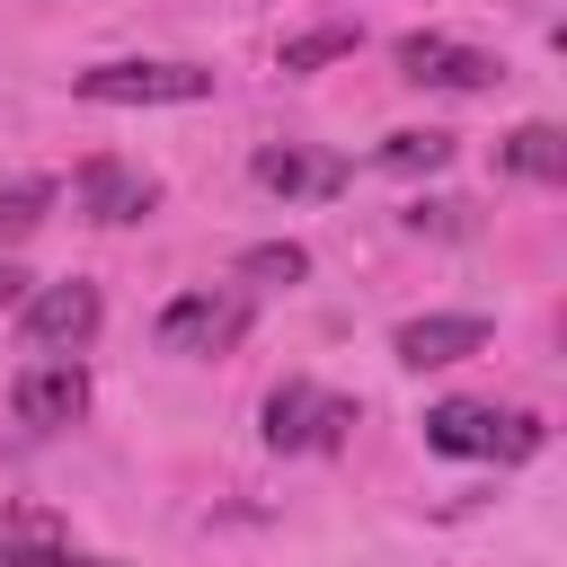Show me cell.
I'll use <instances>...</instances> for the list:
<instances>
[{
  "label": "cell",
  "instance_id": "obj_1",
  "mask_svg": "<svg viewBox=\"0 0 567 567\" xmlns=\"http://www.w3.org/2000/svg\"><path fill=\"white\" fill-rule=\"evenodd\" d=\"M425 443L452 461H532L540 452V416L523 408H478V399H443L425 408Z\"/></svg>",
  "mask_w": 567,
  "mask_h": 567
},
{
  "label": "cell",
  "instance_id": "obj_8",
  "mask_svg": "<svg viewBox=\"0 0 567 567\" xmlns=\"http://www.w3.org/2000/svg\"><path fill=\"white\" fill-rule=\"evenodd\" d=\"M0 567H115V558L80 549L62 514H44V505H18V496H0Z\"/></svg>",
  "mask_w": 567,
  "mask_h": 567
},
{
  "label": "cell",
  "instance_id": "obj_9",
  "mask_svg": "<svg viewBox=\"0 0 567 567\" xmlns=\"http://www.w3.org/2000/svg\"><path fill=\"white\" fill-rule=\"evenodd\" d=\"M71 195H80V213L89 221H106V230H124V221H142L151 204H159V177L151 168H133V159H80V177H71Z\"/></svg>",
  "mask_w": 567,
  "mask_h": 567
},
{
  "label": "cell",
  "instance_id": "obj_11",
  "mask_svg": "<svg viewBox=\"0 0 567 567\" xmlns=\"http://www.w3.org/2000/svg\"><path fill=\"white\" fill-rule=\"evenodd\" d=\"M487 346V319H470V310H434V319H408L399 337H390V354L408 363V372H443V363H461V354H478Z\"/></svg>",
  "mask_w": 567,
  "mask_h": 567
},
{
  "label": "cell",
  "instance_id": "obj_2",
  "mask_svg": "<svg viewBox=\"0 0 567 567\" xmlns=\"http://www.w3.org/2000/svg\"><path fill=\"white\" fill-rule=\"evenodd\" d=\"M71 89L89 106H195L213 97V71L204 62H89Z\"/></svg>",
  "mask_w": 567,
  "mask_h": 567
},
{
  "label": "cell",
  "instance_id": "obj_6",
  "mask_svg": "<svg viewBox=\"0 0 567 567\" xmlns=\"http://www.w3.org/2000/svg\"><path fill=\"white\" fill-rule=\"evenodd\" d=\"M399 80H408V89L478 97V89H496V80H505V62H496V53H478V44H461V35H399Z\"/></svg>",
  "mask_w": 567,
  "mask_h": 567
},
{
  "label": "cell",
  "instance_id": "obj_10",
  "mask_svg": "<svg viewBox=\"0 0 567 567\" xmlns=\"http://www.w3.org/2000/svg\"><path fill=\"white\" fill-rule=\"evenodd\" d=\"M257 186L284 195V204H319V195L346 186V159L337 151H310V142H266L257 151Z\"/></svg>",
  "mask_w": 567,
  "mask_h": 567
},
{
  "label": "cell",
  "instance_id": "obj_13",
  "mask_svg": "<svg viewBox=\"0 0 567 567\" xmlns=\"http://www.w3.org/2000/svg\"><path fill=\"white\" fill-rule=\"evenodd\" d=\"M372 159H381L390 177H434V168L452 159V133H434V124H425V133H390Z\"/></svg>",
  "mask_w": 567,
  "mask_h": 567
},
{
  "label": "cell",
  "instance_id": "obj_12",
  "mask_svg": "<svg viewBox=\"0 0 567 567\" xmlns=\"http://www.w3.org/2000/svg\"><path fill=\"white\" fill-rule=\"evenodd\" d=\"M496 168H514V177H532V186H558V177H567V133H558V124H514V133L496 142Z\"/></svg>",
  "mask_w": 567,
  "mask_h": 567
},
{
  "label": "cell",
  "instance_id": "obj_17",
  "mask_svg": "<svg viewBox=\"0 0 567 567\" xmlns=\"http://www.w3.org/2000/svg\"><path fill=\"white\" fill-rule=\"evenodd\" d=\"M9 301H27V275H18L9 257H0V310H9Z\"/></svg>",
  "mask_w": 567,
  "mask_h": 567
},
{
  "label": "cell",
  "instance_id": "obj_7",
  "mask_svg": "<svg viewBox=\"0 0 567 567\" xmlns=\"http://www.w3.org/2000/svg\"><path fill=\"white\" fill-rule=\"evenodd\" d=\"M9 408H18V425H35V434L80 425V416H89V372H80V354H35V363L9 381Z\"/></svg>",
  "mask_w": 567,
  "mask_h": 567
},
{
  "label": "cell",
  "instance_id": "obj_16",
  "mask_svg": "<svg viewBox=\"0 0 567 567\" xmlns=\"http://www.w3.org/2000/svg\"><path fill=\"white\" fill-rule=\"evenodd\" d=\"M337 53H354V27H310V35H292L275 62H284V71H319V62H337Z\"/></svg>",
  "mask_w": 567,
  "mask_h": 567
},
{
  "label": "cell",
  "instance_id": "obj_15",
  "mask_svg": "<svg viewBox=\"0 0 567 567\" xmlns=\"http://www.w3.org/2000/svg\"><path fill=\"white\" fill-rule=\"evenodd\" d=\"M239 275H248V284H301V275H310V248L266 239V248H248V257H239Z\"/></svg>",
  "mask_w": 567,
  "mask_h": 567
},
{
  "label": "cell",
  "instance_id": "obj_5",
  "mask_svg": "<svg viewBox=\"0 0 567 567\" xmlns=\"http://www.w3.org/2000/svg\"><path fill=\"white\" fill-rule=\"evenodd\" d=\"M239 337H248V292L195 284V292H177L159 310V354H230Z\"/></svg>",
  "mask_w": 567,
  "mask_h": 567
},
{
  "label": "cell",
  "instance_id": "obj_3",
  "mask_svg": "<svg viewBox=\"0 0 567 567\" xmlns=\"http://www.w3.org/2000/svg\"><path fill=\"white\" fill-rule=\"evenodd\" d=\"M97 319H106L97 284H35V292L18 301V346H27V354H80V346L97 337Z\"/></svg>",
  "mask_w": 567,
  "mask_h": 567
},
{
  "label": "cell",
  "instance_id": "obj_14",
  "mask_svg": "<svg viewBox=\"0 0 567 567\" xmlns=\"http://www.w3.org/2000/svg\"><path fill=\"white\" fill-rule=\"evenodd\" d=\"M44 213H53V186H44V177H9V186H0V248L27 239Z\"/></svg>",
  "mask_w": 567,
  "mask_h": 567
},
{
  "label": "cell",
  "instance_id": "obj_4",
  "mask_svg": "<svg viewBox=\"0 0 567 567\" xmlns=\"http://www.w3.org/2000/svg\"><path fill=\"white\" fill-rule=\"evenodd\" d=\"M354 425V399L346 390H319V381H284L266 399V443L275 452H337Z\"/></svg>",
  "mask_w": 567,
  "mask_h": 567
}]
</instances>
